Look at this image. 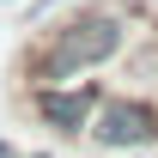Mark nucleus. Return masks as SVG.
I'll list each match as a JSON object with an SVG mask.
<instances>
[{"instance_id":"7ed1b4c3","label":"nucleus","mask_w":158,"mask_h":158,"mask_svg":"<svg viewBox=\"0 0 158 158\" xmlns=\"http://www.w3.org/2000/svg\"><path fill=\"white\" fill-rule=\"evenodd\" d=\"M37 122L49 128V134H85L91 128V116H98V103H103V91L98 85H37Z\"/></svg>"},{"instance_id":"f03ea898","label":"nucleus","mask_w":158,"mask_h":158,"mask_svg":"<svg viewBox=\"0 0 158 158\" xmlns=\"http://www.w3.org/2000/svg\"><path fill=\"white\" fill-rule=\"evenodd\" d=\"M85 134L103 152H128V146H158V110L146 98H103Z\"/></svg>"},{"instance_id":"f257e3e1","label":"nucleus","mask_w":158,"mask_h":158,"mask_svg":"<svg viewBox=\"0 0 158 158\" xmlns=\"http://www.w3.org/2000/svg\"><path fill=\"white\" fill-rule=\"evenodd\" d=\"M110 55H122V19L103 12V6H91V12H79V19L55 24L49 37L31 43L24 49V73L37 85H67L73 73H91Z\"/></svg>"}]
</instances>
